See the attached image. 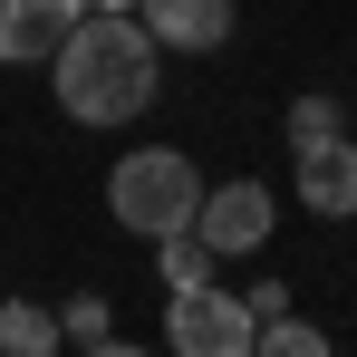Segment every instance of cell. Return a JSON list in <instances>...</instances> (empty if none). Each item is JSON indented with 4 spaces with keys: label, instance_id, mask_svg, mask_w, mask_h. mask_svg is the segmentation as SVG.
<instances>
[{
    "label": "cell",
    "instance_id": "3",
    "mask_svg": "<svg viewBox=\"0 0 357 357\" xmlns=\"http://www.w3.org/2000/svg\"><path fill=\"white\" fill-rule=\"evenodd\" d=\"M251 299L222 290V280H193V290H174V309H165V348L174 357H251Z\"/></svg>",
    "mask_w": 357,
    "mask_h": 357
},
{
    "label": "cell",
    "instance_id": "10",
    "mask_svg": "<svg viewBox=\"0 0 357 357\" xmlns=\"http://www.w3.org/2000/svg\"><path fill=\"white\" fill-rule=\"evenodd\" d=\"M155 271H165V290H193V280H213V241L193 232H155Z\"/></svg>",
    "mask_w": 357,
    "mask_h": 357
},
{
    "label": "cell",
    "instance_id": "5",
    "mask_svg": "<svg viewBox=\"0 0 357 357\" xmlns=\"http://www.w3.org/2000/svg\"><path fill=\"white\" fill-rule=\"evenodd\" d=\"M135 20L155 29V49L174 59H213L232 39V0H135Z\"/></svg>",
    "mask_w": 357,
    "mask_h": 357
},
{
    "label": "cell",
    "instance_id": "8",
    "mask_svg": "<svg viewBox=\"0 0 357 357\" xmlns=\"http://www.w3.org/2000/svg\"><path fill=\"white\" fill-rule=\"evenodd\" d=\"M59 348H77V357H116V348H126L116 309H107V299H87V290H77V299L59 309Z\"/></svg>",
    "mask_w": 357,
    "mask_h": 357
},
{
    "label": "cell",
    "instance_id": "7",
    "mask_svg": "<svg viewBox=\"0 0 357 357\" xmlns=\"http://www.w3.org/2000/svg\"><path fill=\"white\" fill-rule=\"evenodd\" d=\"M87 0H0V68H49V49L68 39Z\"/></svg>",
    "mask_w": 357,
    "mask_h": 357
},
{
    "label": "cell",
    "instance_id": "11",
    "mask_svg": "<svg viewBox=\"0 0 357 357\" xmlns=\"http://www.w3.org/2000/svg\"><path fill=\"white\" fill-rule=\"evenodd\" d=\"M251 357H328V328H309L290 309H271L261 328H251Z\"/></svg>",
    "mask_w": 357,
    "mask_h": 357
},
{
    "label": "cell",
    "instance_id": "6",
    "mask_svg": "<svg viewBox=\"0 0 357 357\" xmlns=\"http://www.w3.org/2000/svg\"><path fill=\"white\" fill-rule=\"evenodd\" d=\"M299 203H309L319 222H348V213H357V135L299 145Z\"/></svg>",
    "mask_w": 357,
    "mask_h": 357
},
{
    "label": "cell",
    "instance_id": "9",
    "mask_svg": "<svg viewBox=\"0 0 357 357\" xmlns=\"http://www.w3.org/2000/svg\"><path fill=\"white\" fill-rule=\"evenodd\" d=\"M59 348V309L39 299H0V357H49Z\"/></svg>",
    "mask_w": 357,
    "mask_h": 357
},
{
    "label": "cell",
    "instance_id": "12",
    "mask_svg": "<svg viewBox=\"0 0 357 357\" xmlns=\"http://www.w3.org/2000/svg\"><path fill=\"white\" fill-rule=\"evenodd\" d=\"M338 126H348L338 97H299V107H290V145H319V135H338Z\"/></svg>",
    "mask_w": 357,
    "mask_h": 357
},
{
    "label": "cell",
    "instance_id": "13",
    "mask_svg": "<svg viewBox=\"0 0 357 357\" xmlns=\"http://www.w3.org/2000/svg\"><path fill=\"white\" fill-rule=\"evenodd\" d=\"M87 10H135V0H87Z\"/></svg>",
    "mask_w": 357,
    "mask_h": 357
},
{
    "label": "cell",
    "instance_id": "2",
    "mask_svg": "<svg viewBox=\"0 0 357 357\" xmlns=\"http://www.w3.org/2000/svg\"><path fill=\"white\" fill-rule=\"evenodd\" d=\"M193 203H203V174H193V155H174V145H135V155H116V174H107V213L135 241L183 232Z\"/></svg>",
    "mask_w": 357,
    "mask_h": 357
},
{
    "label": "cell",
    "instance_id": "1",
    "mask_svg": "<svg viewBox=\"0 0 357 357\" xmlns=\"http://www.w3.org/2000/svg\"><path fill=\"white\" fill-rule=\"evenodd\" d=\"M49 87L77 126H135L165 87V49L135 10H77L68 39L49 49Z\"/></svg>",
    "mask_w": 357,
    "mask_h": 357
},
{
    "label": "cell",
    "instance_id": "4",
    "mask_svg": "<svg viewBox=\"0 0 357 357\" xmlns=\"http://www.w3.org/2000/svg\"><path fill=\"white\" fill-rule=\"evenodd\" d=\"M271 222H280V203H271V183H251V174L213 183V193L193 203V232L213 241V261H232V251H261V241H271Z\"/></svg>",
    "mask_w": 357,
    "mask_h": 357
}]
</instances>
